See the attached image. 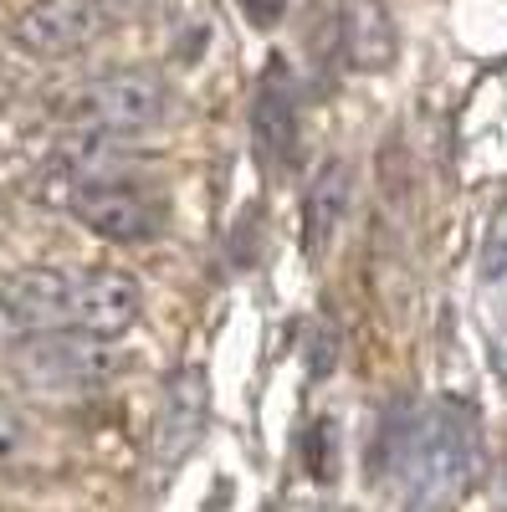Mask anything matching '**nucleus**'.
I'll use <instances>...</instances> for the list:
<instances>
[{
  "label": "nucleus",
  "instance_id": "obj_10",
  "mask_svg": "<svg viewBox=\"0 0 507 512\" xmlns=\"http://www.w3.org/2000/svg\"><path fill=\"white\" fill-rule=\"evenodd\" d=\"M0 287L26 333H72V267H21Z\"/></svg>",
  "mask_w": 507,
  "mask_h": 512
},
{
  "label": "nucleus",
  "instance_id": "obj_15",
  "mask_svg": "<svg viewBox=\"0 0 507 512\" xmlns=\"http://www.w3.org/2000/svg\"><path fill=\"white\" fill-rule=\"evenodd\" d=\"M21 338H31L26 333V323H21V313L11 308V297H6V287H0V354H11Z\"/></svg>",
  "mask_w": 507,
  "mask_h": 512
},
{
  "label": "nucleus",
  "instance_id": "obj_6",
  "mask_svg": "<svg viewBox=\"0 0 507 512\" xmlns=\"http://www.w3.org/2000/svg\"><path fill=\"white\" fill-rule=\"evenodd\" d=\"M144 313V287L123 267H82L72 272V333L118 344Z\"/></svg>",
  "mask_w": 507,
  "mask_h": 512
},
{
  "label": "nucleus",
  "instance_id": "obj_16",
  "mask_svg": "<svg viewBox=\"0 0 507 512\" xmlns=\"http://www.w3.org/2000/svg\"><path fill=\"white\" fill-rule=\"evenodd\" d=\"M492 492H497V502H507V456L497 461V477H492Z\"/></svg>",
  "mask_w": 507,
  "mask_h": 512
},
{
  "label": "nucleus",
  "instance_id": "obj_3",
  "mask_svg": "<svg viewBox=\"0 0 507 512\" xmlns=\"http://www.w3.org/2000/svg\"><path fill=\"white\" fill-rule=\"evenodd\" d=\"M11 374L26 390L41 395H77V390H98L123 369V354L108 338L88 333H31L6 354Z\"/></svg>",
  "mask_w": 507,
  "mask_h": 512
},
{
  "label": "nucleus",
  "instance_id": "obj_12",
  "mask_svg": "<svg viewBox=\"0 0 507 512\" xmlns=\"http://www.w3.org/2000/svg\"><path fill=\"white\" fill-rule=\"evenodd\" d=\"M477 277L487 287L507 282V205H497V216L487 221V236H482V251H477Z\"/></svg>",
  "mask_w": 507,
  "mask_h": 512
},
{
  "label": "nucleus",
  "instance_id": "obj_14",
  "mask_svg": "<svg viewBox=\"0 0 507 512\" xmlns=\"http://www.w3.org/2000/svg\"><path fill=\"white\" fill-rule=\"evenodd\" d=\"M236 11L257 26V31H272V26L287 16V0H236Z\"/></svg>",
  "mask_w": 507,
  "mask_h": 512
},
{
  "label": "nucleus",
  "instance_id": "obj_2",
  "mask_svg": "<svg viewBox=\"0 0 507 512\" xmlns=\"http://www.w3.org/2000/svg\"><path fill=\"white\" fill-rule=\"evenodd\" d=\"M169 82L149 67H113L67 98L72 134H103V139H134L169 118Z\"/></svg>",
  "mask_w": 507,
  "mask_h": 512
},
{
  "label": "nucleus",
  "instance_id": "obj_8",
  "mask_svg": "<svg viewBox=\"0 0 507 512\" xmlns=\"http://www.w3.org/2000/svg\"><path fill=\"white\" fill-rule=\"evenodd\" d=\"M205 415H210V384H205V369H175V374L164 379L159 420H154V441H149V456L159 461V472H164V477L195 451V441H200V431H205Z\"/></svg>",
  "mask_w": 507,
  "mask_h": 512
},
{
  "label": "nucleus",
  "instance_id": "obj_5",
  "mask_svg": "<svg viewBox=\"0 0 507 512\" xmlns=\"http://www.w3.org/2000/svg\"><path fill=\"white\" fill-rule=\"evenodd\" d=\"M103 31H108L103 0H31L11 21V41L26 57H41V62L88 52Z\"/></svg>",
  "mask_w": 507,
  "mask_h": 512
},
{
  "label": "nucleus",
  "instance_id": "obj_9",
  "mask_svg": "<svg viewBox=\"0 0 507 512\" xmlns=\"http://www.w3.org/2000/svg\"><path fill=\"white\" fill-rule=\"evenodd\" d=\"M333 47L354 72H379L395 62V21L385 0H333Z\"/></svg>",
  "mask_w": 507,
  "mask_h": 512
},
{
  "label": "nucleus",
  "instance_id": "obj_4",
  "mask_svg": "<svg viewBox=\"0 0 507 512\" xmlns=\"http://www.w3.org/2000/svg\"><path fill=\"white\" fill-rule=\"evenodd\" d=\"M62 205L77 216V226H88L93 236H103L113 246H139V241H154L164 231V200L149 185H139L134 175L82 185Z\"/></svg>",
  "mask_w": 507,
  "mask_h": 512
},
{
  "label": "nucleus",
  "instance_id": "obj_1",
  "mask_svg": "<svg viewBox=\"0 0 507 512\" xmlns=\"http://www.w3.org/2000/svg\"><path fill=\"white\" fill-rule=\"evenodd\" d=\"M482 472V425L467 400H436L395 441V477L410 512H446Z\"/></svg>",
  "mask_w": 507,
  "mask_h": 512
},
{
  "label": "nucleus",
  "instance_id": "obj_11",
  "mask_svg": "<svg viewBox=\"0 0 507 512\" xmlns=\"http://www.w3.org/2000/svg\"><path fill=\"white\" fill-rule=\"evenodd\" d=\"M354 210V169L349 159H323L318 175L308 185V200H303V251L308 256H323L338 236V226L349 221Z\"/></svg>",
  "mask_w": 507,
  "mask_h": 512
},
{
  "label": "nucleus",
  "instance_id": "obj_13",
  "mask_svg": "<svg viewBox=\"0 0 507 512\" xmlns=\"http://www.w3.org/2000/svg\"><path fill=\"white\" fill-rule=\"evenodd\" d=\"M26 441H31V431H26V415H21L16 405L0 400V466L21 461V456H26Z\"/></svg>",
  "mask_w": 507,
  "mask_h": 512
},
{
  "label": "nucleus",
  "instance_id": "obj_7",
  "mask_svg": "<svg viewBox=\"0 0 507 512\" xmlns=\"http://www.w3.org/2000/svg\"><path fill=\"white\" fill-rule=\"evenodd\" d=\"M251 139L272 175H287L303 149V113H298V82H292L287 62H267L257 98H251Z\"/></svg>",
  "mask_w": 507,
  "mask_h": 512
}]
</instances>
